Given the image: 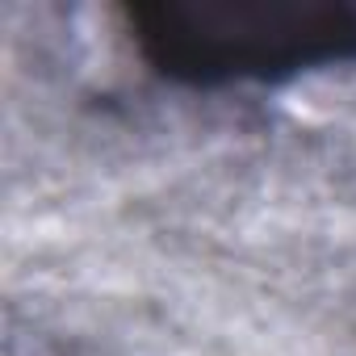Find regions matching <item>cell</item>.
<instances>
[{
    "label": "cell",
    "instance_id": "6da1fadb",
    "mask_svg": "<svg viewBox=\"0 0 356 356\" xmlns=\"http://www.w3.org/2000/svg\"><path fill=\"white\" fill-rule=\"evenodd\" d=\"M122 30L159 80L185 88L356 67V0H134Z\"/></svg>",
    "mask_w": 356,
    "mask_h": 356
}]
</instances>
